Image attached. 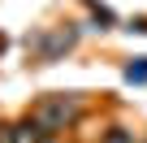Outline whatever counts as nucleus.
<instances>
[{
    "mask_svg": "<svg viewBox=\"0 0 147 143\" xmlns=\"http://www.w3.org/2000/svg\"><path fill=\"white\" fill-rule=\"evenodd\" d=\"M74 117H78V96H43V100L30 108V126H35L39 134L65 130Z\"/></svg>",
    "mask_w": 147,
    "mask_h": 143,
    "instance_id": "1",
    "label": "nucleus"
},
{
    "mask_svg": "<svg viewBox=\"0 0 147 143\" xmlns=\"http://www.w3.org/2000/svg\"><path fill=\"white\" fill-rule=\"evenodd\" d=\"M125 78H130V83H147V56L134 61V65H125Z\"/></svg>",
    "mask_w": 147,
    "mask_h": 143,
    "instance_id": "3",
    "label": "nucleus"
},
{
    "mask_svg": "<svg viewBox=\"0 0 147 143\" xmlns=\"http://www.w3.org/2000/svg\"><path fill=\"white\" fill-rule=\"evenodd\" d=\"M104 143H130V134H125V130H108V139H104Z\"/></svg>",
    "mask_w": 147,
    "mask_h": 143,
    "instance_id": "4",
    "label": "nucleus"
},
{
    "mask_svg": "<svg viewBox=\"0 0 147 143\" xmlns=\"http://www.w3.org/2000/svg\"><path fill=\"white\" fill-rule=\"evenodd\" d=\"M74 39H78V35H74V30H56V35H39L30 48H35V61H56L61 52H69L74 48Z\"/></svg>",
    "mask_w": 147,
    "mask_h": 143,
    "instance_id": "2",
    "label": "nucleus"
}]
</instances>
